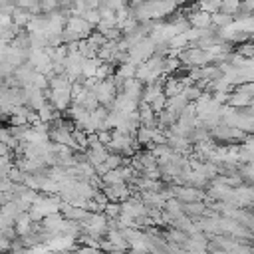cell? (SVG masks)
Returning a JSON list of instances; mask_svg holds the SVG:
<instances>
[{
  "mask_svg": "<svg viewBox=\"0 0 254 254\" xmlns=\"http://www.w3.org/2000/svg\"><path fill=\"white\" fill-rule=\"evenodd\" d=\"M167 99H169V97H167V95H165V91H163V93H161V95H157L149 105L153 107V111H155V113H159V111H163V109L167 107Z\"/></svg>",
  "mask_w": 254,
  "mask_h": 254,
  "instance_id": "cell-15",
  "label": "cell"
},
{
  "mask_svg": "<svg viewBox=\"0 0 254 254\" xmlns=\"http://www.w3.org/2000/svg\"><path fill=\"white\" fill-rule=\"evenodd\" d=\"M24 105H28L30 109H40L44 103H48V95L46 89H40L36 85H24Z\"/></svg>",
  "mask_w": 254,
  "mask_h": 254,
  "instance_id": "cell-4",
  "label": "cell"
},
{
  "mask_svg": "<svg viewBox=\"0 0 254 254\" xmlns=\"http://www.w3.org/2000/svg\"><path fill=\"white\" fill-rule=\"evenodd\" d=\"M103 212H105V216H107V218H117V216L121 214V202H115V200H109V202L105 204V208H103Z\"/></svg>",
  "mask_w": 254,
  "mask_h": 254,
  "instance_id": "cell-12",
  "label": "cell"
},
{
  "mask_svg": "<svg viewBox=\"0 0 254 254\" xmlns=\"http://www.w3.org/2000/svg\"><path fill=\"white\" fill-rule=\"evenodd\" d=\"M46 95H48V101H50L58 111H67V107L73 103L71 87H69V89H52V87H48V89H46Z\"/></svg>",
  "mask_w": 254,
  "mask_h": 254,
  "instance_id": "cell-3",
  "label": "cell"
},
{
  "mask_svg": "<svg viewBox=\"0 0 254 254\" xmlns=\"http://www.w3.org/2000/svg\"><path fill=\"white\" fill-rule=\"evenodd\" d=\"M220 4H222V0H198V8L204 10V12H208V14L218 12L220 10Z\"/></svg>",
  "mask_w": 254,
  "mask_h": 254,
  "instance_id": "cell-11",
  "label": "cell"
},
{
  "mask_svg": "<svg viewBox=\"0 0 254 254\" xmlns=\"http://www.w3.org/2000/svg\"><path fill=\"white\" fill-rule=\"evenodd\" d=\"M91 26H97L99 24V20H101V14H99V8H87L83 14H81Z\"/></svg>",
  "mask_w": 254,
  "mask_h": 254,
  "instance_id": "cell-14",
  "label": "cell"
},
{
  "mask_svg": "<svg viewBox=\"0 0 254 254\" xmlns=\"http://www.w3.org/2000/svg\"><path fill=\"white\" fill-rule=\"evenodd\" d=\"M14 157L12 155H0V177H8L10 169L14 167Z\"/></svg>",
  "mask_w": 254,
  "mask_h": 254,
  "instance_id": "cell-13",
  "label": "cell"
},
{
  "mask_svg": "<svg viewBox=\"0 0 254 254\" xmlns=\"http://www.w3.org/2000/svg\"><path fill=\"white\" fill-rule=\"evenodd\" d=\"M183 212L192 216V218H198V216H204L206 212V204L202 200H190V202H183Z\"/></svg>",
  "mask_w": 254,
  "mask_h": 254,
  "instance_id": "cell-9",
  "label": "cell"
},
{
  "mask_svg": "<svg viewBox=\"0 0 254 254\" xmlns=\"http://www.w3.org/2000/svg\"><path fill=\"white\" fill-rule=\"evenodd\" d=\"M10 153H12V151H10V147H8L6 143H2V141H0V155H10Z\"/></svg>",
  "mask_w": 254,
  "mask_h": 254,
  "instance_id": "cell-16",
  "label": "cell"
},
{
  "mask_svg": "<svg viewBox=\"0 0 254 254\" xmlns=\"http://www.w3.org/2000/svg\"><path fill=\"white\" fill-rule=\"evenodd\" d=\"M155 42H153V38L151 36H145L141 42H137L131 50H129V60L133 62V64H141V62H145V60H149L153 54H155Z\"/></svg>",
  "mask_w": 254,
  "mask_h": 254,
  "instance_id": "cell-2",
  "label": "cell"
},
{
  "mask_svg": "<svg viewBox=\"0 0 254 254\" xmlns=\"http://www.w3.org/2000/svg\"><path fill=\"white\" fill-rule=\"evenodd\" d=\"M187 18H189L190 26H194V28H208V26H212V16L208 12H204V10H200V8L190 12V14H187Z\"/></svg>",
  "mask_w": 254,
  "mask_h": 254,
  "instance_id": "cell-7",
  "label": "cell"
},
{
  "mask_svg": "<svg viewBox=\"0 0 254 254\" xmlns=\"http://www.w3.org/2000/svg\"><path fill=\"white\" fill-rule=\"evenodd\" d=\"M91 91L95 93V97L99 99L101 105H105L107 109H111V105H113V101H115V97H117V85H115V81H113L111 77L99 79L97 85H95Z\"/></svg>",
  "mask_w": 254,
  "mask_h": 254,
  "instance_id": "cell-1",
  "label": "cell"
},
{
  "mask_svg": "<svg viewBox=\"0 0 254 254\" xmlns=\"http://www.w3.org/2000/svg\"><path fill=\"white\" fill-rule=\"evenodd\" d=\"M65 30H71L73 34H77L79 38H87L93 30H95V26H91L83 16H79V14H69L67 16V20H65Z\"/></svg>",
  "mask_w": 254,
  "mask_h": 254,
  "instance_id": "cell-5",
  "label": "cell"
},
{
  "mask_svg": "<svg viewBox=\"0 0 254 254\" xmlns=\"http://www.w3.org/2000/svg\"><path fill=\"white\" fill-rule=\"evenodd\" d=\"M190 2H192V0H177V6H179V4L185 6V4H190Z\"/></svg>",
  "mask_w": 254,
  "mask_h": 254,
  "instance_id": "cell-17",
  "label": "cell"
},
{
  "mask_svg": "<svg viewBox=\"0 0 254 254\" xmlns=\"http://www.w3.org/2000/svg\"><path fill=\"white\" fill-rule=\"evenodd\" d=\"M210 16H212V26H216V28H226L228 24H232V14H226L222 10H218Z\"/></svg>",
  "mask_w": 254,
  "mask_h": 254,
  "instance_id": "cell-10",
  "label": "cell"
},
{
  "mask_svg": "<svg viewBox=\"0 0 254 254\" xmlns=\"http://www.w3.org/2000/svg\"><path fill=\"white\" fill-rule=\"evenodd\" d=\"M30 18H32V12H30L28 8L16 4V8L12 10V22H14L18 28H26L28 22H30Z\"/></svg>",
  "mask_w": 254,
  "mask_h": 254,
  "instance_id": "cell-8",
  "label": "cell"
},
{
  "mask_svg": "<svg viewBox=\"0 0 254 254\" xmlns=\"http://www.w3.org/2000/svg\"><path fill=\"white\" fill-rule=\"evenodd\" d=\"M101 190L107 194L109 200H115V202H123L125 198L131 196V187H129V183H125V181L113 183V185H105Z\"/></svg>",
  "mask_w": 254,
  "mask_h": 254,
  "instance_id": "cell-6",
  "label": "cell"
}]
</instances>
